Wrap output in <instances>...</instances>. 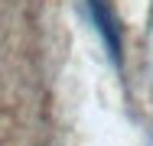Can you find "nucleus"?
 Returning a JSON list of instances; mask_svg holds the SVG:
<instances>
[{
  "label": "nucleus",
  "instance_id": "nucleus-1",
  "mask_svg": "<svg viewBox=\"0 0 153 146\" xmlns=\"http://www.w3.org/2000/svg\"><path fill=\"white\" fill-rule=\"evenodd\" d=\"M88 7H91V16H94V23H98V32H101L111 58L121 62V26H117V16H114L111 3L108 0H88Z\"/></svg>",
  "mask_w": 153,
  "mask_h": 146
}]
</instances>
